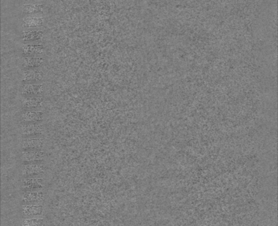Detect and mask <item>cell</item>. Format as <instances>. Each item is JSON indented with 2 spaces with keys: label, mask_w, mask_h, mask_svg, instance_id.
I'll list each match as a JSON object with an SVG mask.
<instances>
[{
  "label": "cell",
  "mask_w": 278,
  "mask_h": 226,
  "mask_svg": "<svg viewBox=\"0 0 278 226\" xmlns=\"http://www.w3.org/2000/svg\"><path fill=\"white\" fill-rule=\"evenodd\" d=\"M49 170L48 163L19 164V172L21 178L47 177Z\"/></svg>",
  "instance_id": "cell-1"
},
{
  "label": "cell",
  "mask_w": 278,
  "mask_h": 226,
  "mask_svg": "<svg viewBox=\"0 0 278 226\" xmlns=\"http://www.w3.org/2000/svg\"><path fill=\"white\" fill-rule=\"evenodd\" d=\"M48 113L46 109L40 110H19L17 120L18 124H39L47 122Z\"/></svg>",
  "instance_id": "cell-2"
},
{
  "label": "cell",
  "mask_w": 278,
  "mask_h": 226,
  "mask_svg": "<svg viewBox=\"0 0 278 226\" xmlns=\"http://www.w3.org/2000/svg\"><path fill=\"white\" fill-rule=\"evenodd\" d=\"M48 128L47 122L39 124H18L17 126L20 138L47 136Z\"/></svg>",
  "instance_id": "cell-3"
},
{
  "label": "cell",
  "mask_w": 278,
  "mask_h": 226,
  "mask_svg": "<svg viewBox=\"0 0 278 226\" xmlns=\"http://www.w3.org/2000/svg\"><path fill=\"white\" fill-rule=\"evenodd\" d=\"M48 82L38 83H20L19 87V97L46 96L48 91Z\"/></svg>",
  "instance_id": "cell-4"
},
{
  "label": "cell",
  "mask_w": 278,
  "mask_h": 226,
  "mask_svg": "<svg viewBox=\"0 0 278 226\" xmlns=\"http://www.w3.org/2000/svg\"><path fill=\"white\" fill-rule=\"evenodd\" d=\"M19 164L48 163L49 156L46 150L19 151Z\"/></svg>",
  "instance_id": "cell-5"
},
{
  "label": "cell",
  "mask_w": 278,
  "mask_h": 226,
  "mask_svg": "<svg viewBox=\"0 0 278 226\" xmlns=\"http://www.w3.org/2000/svg\"><path fill=\"white\" fill-rule=\"evenodd\" d=\"M48 73L45 68L20 70L19 81L20 83H38L47 82Z\"/></svg>",
  "instance_id": "cell-6"
},
{
  "label": "cell",
  "mask_w": 278,
  "mask_h": 226,
  "mask_svg": "<svg viewBox=\"0 0 278 226\" xmlns=\"http://www.w3.org/2000/svg\"><path fill=\"white\" fill-rule=\"evenodd\" d=\"M48 145L47 136L20 138L19 141V151L46 150Z\"/></svg>",
  "instance_id": "cell-7"
},
{
  "label": "cell",
  "mask_w": 278,
  "mask_h": 226,
  "mask_svg": "<svg viewBox=\"0 0 278 226\" xmlns=\"http://www.w3.org/2000/svg\"><path fill=\"white\" fill-rule=\"evenodd\" d=\"M46 105V96L19 97L18 101L19 110H40V109H45Z\"/></svg>",
  "instance_id": "cell-8"
},
{
  "label": "cell",
  "mask_w": 278,
  "mask_h": 226,
  "mask_svg": "<svg viewBox=\"0 0 278 226\" xmlns=\"http://www.w3.org/2000/svg\"><path fill=\"white\" fill-rule=\"evenodd\" d=\"M47 64L45 56H21L19 61L20 70H29L44 68Z\"/></svg>",
  "instance_id": "cell-9"
},
{
  "label": "cell",
  "mask_w": 278,
  "mask_h": 226,
  "mask_svg": "<svg viewBox=\"0 0 278 226\" xmlns=\"http://www.w3.org/2000/svg\"><path fill=\"white\" fill-rule=\"evenodd\" d=\"M47 184V177L21 178L20 188L22 192L42 191Z\"/></svg>",
  "instance_id": "cell-10"
},
{
  "label": "cell",
  "mask_w": 278,
  "mask_h": 226,
  "mask_svg": "<svg viewBox=\"0 0 278 226\" xmlns=\"http://www.w3.org/2000/svg\"><path fill=\"white\" fill-rule=\"evenodd\" d=\"M45 52H46V47L42 43L21 44L19 47V54L21 56H45Z\"/></svg>",
  "instance_id": "cell-11"
},
{
  "label": "cell",
  "mask_w": 278,
  "mask_h": 226,
  "mask_svg": "<svg viewBox=\"0 0 278 226\" xmlns=\"http://www.w3.org/2000/svg\"><path fill=\"white\" fill-rule=\"evenodd\" d=\"M45 200V192L42 191L23 192L21 206L43 205Z\"/></svg>",
  "instance_id": "cell-12"
},
{
  "label": "cell",
  "mask_w": 278,
  "mask_h": 226,
  "mask_svg": "<svg viewBox=\"0 0 278 226\" xmlns=\"http://www.w3.org/2000/svg\"><path fill=\"white\" fill-rule=\"evenodd\" d=\"M44 205L21 206V214L23 218H43L45 214Z\"/></svg>",
  "instance_id": "cell-13"
},
{
  "label": "cell",
  "mask_w": 278,
  "mask_h": 226,
  "mask_svg": "<svg viewBox=\"0 0 278 226\" xmlns=\"http://www.w3.org/2000/svg\"><path fill=\"white\" fill-rule=\"evenodd\" d=\"M44 37V32L41 30H26L21 34V41L22 44L42 43Z\"/></svg>",
  "instance_id": "cell-14"
},
{
  "label": "cell",
  "mask_w": 278,
  "mask_h": 226,
  "mask_svg": "<svg viewBox=\"0 0 278 226\" xmlns=\"http://www.w3.org/2000/svg\"><path fill=\"white\" fill-rule=\"evenodd\" d=\"M45 18L41 16H29L23 17L21 22V27L24 31L37 29L42 27L45 23Z\"/></svg>",
  "instance_id": "cell-15"
},
{
  "label": "cell",
  "mask_w": 278,
  "mask_h": 226,
  "mask_svg": "<svg viewBox=\"0 0 278 226\" xmlns=\"http://www.w3.org/2000/svg\"><path fill=\"white\" fill-rule=\"evenodd\" d=\"M45 5L43 3H25L21 7V14L25 17L29 16L43 15L44 14Z\"/></svg>",
  "instance_id": "cell-16"
},
{
  "label": "cell",
  "mask_w": 278,
  "mask_h": 226,
  "mask_svg": "<svg viewBox=\"0 0 278 226\" xmlns=\"http://www.w3.org/2000/svg\"><path fill=\"white\" fill-rule=\"evenodd\" d=\"M21 226H45V220L43 218H23Z\"/></svg>",
  "instance_id": "cell-17"
},
{
  "label": "cell",
  "mask_w": 278,
  "mask_h": 226,
  "mask_svg": "<svg viewBox=\"0 0 278 226\" xmlns=\"http://www.w3.org/2000/svg\"><path fill=\"white\" fill-rule=\"evenodd\" d=\"M43 0H23V1L27 3H40Z\"/></svg>",
  "instance_id": "cell-18"
}]
</instances>
